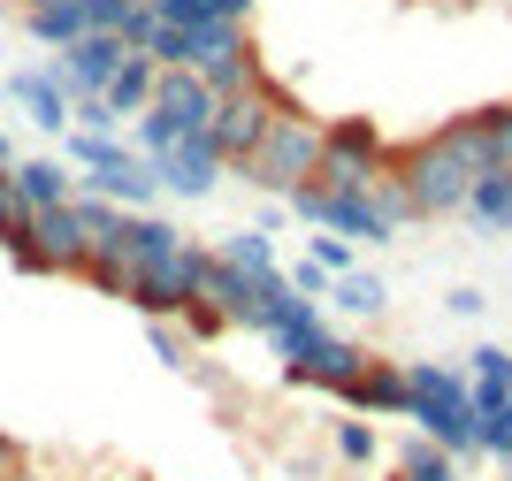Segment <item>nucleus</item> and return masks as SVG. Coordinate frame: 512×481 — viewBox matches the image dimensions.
Listing matches in <instances>:
<instances>
[{"label":"nucleus","mask_w":512,"mask_h":481,"mask_svg":"<svg viewBox=\"0 0 512 481\" xmlns=\"http://www.w3.org/2000/svg\"><path fill=\"white\" fill-rule=\"evenodd\" d=\"M406 420L413 436H428L451 459H482V428H474V390L467 367H444V359H406Z\"/></svg>","instance_id":"f257e3e1"},{"label":"nucleus","mask_w":512,"mask_h":481,"mask_svg":"<svg viewBox=\"0 0 512 481\" xmlns=\"http://www.w3.org/2000/svg\"><path fill=\"white\" fill-rule=\"evenodd\" d=\"M69 168H77V191L107 199V207L146 214L153 199H161V176H153V161L130 146V138H115V130H69Z\"/></svg>","instance_id":"f03ea898"},{"label":"nucleus","mask_w":512,"mask_h":481,"mask_svg":"<svg viewBox=\"0 0 512 481\" xmlns=\"http://www.w3.org/2000/svg\"><path fill=\"white\" fill-rule=\"evenodd\" d=\"M390 184L406 191L413 222H436V214H467L474 168L459 161V146H451L444 130H428V138H413V146H390Z\"/></svg>","instance_id":"7ed1b4c3"},{"label":"nucleus","mask_w":512,"mask_h":481,"mask_svg":"<svg viewBox=\"0 0 512 481\" xmlns=\"http://www.w3.org/2000/svg\"><path fill=\"white\" fill-rule=\"evenodd\" d=\"M276 115H299V100H291L276 77L245 84V92H222V100H214V115H207V146L222 153V168H245V161H253Z\"/></svg>","instance_id":"20e7f679"},{"label":"nucleus","mask_w":512,"mask_h":481,"mask_svg":"<svg viewBox=\"0 0 512 481\" xmlns=\"http://www.w3.org/2000/svg\"><path fill=\"white\" fill-rule=\"evenodd\" d=\"M321 115H276V123H268V138H260V153L245 168H237V176H245V184H260V191H276V199H291V191L299 184H314V168H321Z\"/></svg>","instance_id":"39448f33"},{"label":"nucleus","mask_w":512,"mask_h":481,"mask_svg":"<svg viewBox=\"0 0 512 481\" xmlns=\"http://www.w3.org/2000/svg\"><path fill=\"white\" fill-rule=\"evenodd\" d=\"M207 115H214V92L192 77V69H161L153 77V100H146V115H138V138L130 146L146 153H169V146H184V138H207Z\"/></svg>","instance_id":"423d86ee"},{"label":"nucleus","mask_w":512,"mask_h":481,"mask_svg":"<svg viewBox=\"0 0 512 481\" xmlns=\"http://www.w3.org/2000/svg\"><path fill=\"white\" fill-rule=\"evenodd\" d=\"M375 176H390V138L367 115H344L321 130V168H314L321 191H367Z\"/></svg>","instance_id":"0eeeda50"},{"label":"nucleus","mask_w":512,"mask_h":481,"mask_svg":"<svg viewBox=\"0 0 512 481\" xmlns=\"http://www.w3.org/2000/svg\"><path fill=\"white\" fill-rule=\"evenodd\" d=\"M207 268H214V252L184 237L169 260H153V268H130V306H138L146 321H176L199 291H207Z\"/></svg>","instance_id":"6e6552de"},{"label":"nucleus","mask_w":512,"mask_h":481,"mask_svg":"<svg viewBox=\"0 0 512 481\" xmlns=\"http://www.w3.org/2000/svg\"><path fill=\"white\" fill-rule=\"evenodd\" d=\"M8 260H16L23 275H85L92 237H85V214H77V199H69V207L31 214V230H23V245H8Z\"/></svg>","instance_id":"1a4fd4ad"},{"label":"nucleus","mask_w":512,"mask_h":481,"mask_svg":"<svg viewBox=\"0 0 512 481\" xmlns=\"http://www.w3.org/2000/svg\"><path fill=\"white\" fill-rule=\"evenodd\" d=\"M283 207L299 214V222H314V230L329 237H352V245H390V214L375 207V191H321V184H299Z\"/></svg>","instance_id":"9d476101"},{"label":"nucleus","mask_w":512,"mask_h":481,"mask_svg":"<svg viewBox=\"0 0 512 481\" xmlns=\"http://www.w3.org/2000/svg\"><path fill=\"white\" fill-rule=\"evenodd\" d=\"M130 54H138V46H123L115 31H85L77 46H62V54H54V77H62V92H69V100H100L107 84H115V69H123Z\"/></svg>","instance_id":"9b49d317"},{"label":"nucleus","mask_w":512,"mask_h":481,"mask_svg":"<svg viewBox=\"0 0 512 481\" xmlns=\"http://www.w3.org/2000/svg\"><path fill=\"white\" fill-rule=\"evenodd\" d=\"M0 92H8V107H16L23 123H39V130H54V138H69V92H62V77H54V62L0 77Z\"/></svg>","instance_id":"f8f14e48"},{"label":"nucleus","mask_w":512,"mask_h":481,"mask_svg":"<svg viewBox=\"0 0 512 481\" xmlns=\"http://www.w3.org/2000/svg\"><path fill=\"white\" fill-rule=\"evenodd\" d=\"M344 413H360V420H383V413H406V359H375L367 352V367L337 390Z\"/></svg>","instance_id":"ddd939ff"},{"label":"nucleus","mask_w":512,"mask_h":481,"mask_svg":"<svg viewBox=\"0 0 512 481\" xmlns=\"http://www.w3.org/2000/svg\"><path fill=\"white\" fill-rule=\"evenodd\" d=\"M153 176H161L169 199H207V191L222 184V153H214L207 138H184V146L153 153Z\"/></svg>","instance_id":"4468645a"},{"label":"nucleus","mask_w":512,"mask_h":481,"mask_svg":"<svg viewBox=\"0 0 512 481\" xmlns=\"http://www.w3.org/2000/svg\"><path fill=\"white\" fill-rule=\"evenodd\" d=\"M8 184H16V199H23L31 214H46V207H69V199H77V168H69V161H46V153H31V161L8 168Z\"/></svg>","instance_id":"2eb2a0df"},{"label":"nucleus","mask_w":512,"mask_h":481,"mask_svg":"<svg viewBox=\"0 0 512 481\" xmlns=\"http://www.w3.org/2000/svg\"><path fill=\"white\" fill-rule=\"evenodd\" d=\"M23 31L62 54V46H77L85 31H100V23H92V0H39V8H23Z\"/></svg>","instance_id":"dca6fc26"},{"label":"nucleus","mask_w":512,"mask_h":481,"mask_svg":"<svg viewBox=\"0 0 512 481\" xmlns=\"http://www.w3.org/2000/svg\"><path fill=\"white\" fill-rule=\"evenodd\" d=\"M153 77H161V62H153V54H130V62L115 69V84L100 92L107 115H115V123H138V115H146V100H153Z\"/></svg>","instance_id":"f3484780"},{"label":"nucleus","mask_w":512,"mask_h":481,"mask_svg":"<svg viewBox=\"0 0 512 481\" xmlns=\"http://www.w3.org/2000/svg\"><path fill=\"white\" fill-rule=\"evenodd\" d=\"M467 222L512 237V168H490V176H474V184H467Z\"/></svg>","instance_id":"a211bd4d"},{"label":"nucleus","mask_w":512,"mask_h":481,"mask_svg":"<svg viewBox=\"0 0 512 481\" xmlns=\"http://www.w3.org/2000/svg\"><path fill=\"white\" fill-rule=\"evenodd\" d=\"M92 23H100V31H115L123 46H138V54H146V46H153V31H161L153 0H92Z\"/></svg>","instance_id":"6ab92c4d"},{"label":"nucleus","mask_w":512,"mask_h":481,"mask_svg":"<svg viewBox=\"0 0 512 481\" xmlns=\"http://www.w3.org/2000/svg\"><path fill=\"white\" fill-rule=\"evenodd\" d=\"M214 260L237 268V275H283V252H276V237H268V230H230L222 245H214Z\"/></svg>","instance_id":"aec40b11"},{"label":"nucleus","mask_w":512,"mask_h":481,"mask_svg":"<svg viewBox=\"0 0 512 481\" xmlns=\"http://www.w3.org/2000/svg\"><path fill=\"white\" fill-rule=\"evenodd\" d=\"M153 16L176 23V31H192V23H245L253 0H153Z\"/></svg>","instance_id":"412c9836"},{"label":"nucleus","mask_w":512,"mask_h":481,"mask_svg":"<svg viewBox=\"0 0 512 481\" xmlns=\"http://www.w3.org/2000/svg\"><path fill=\"white\" fill-rule=\"evenodd\" d=\"M176 245H184V230H176L169 214H130V268H153V260H169Z\"/></svg>","instance_id":"4be33fe9"},{"label":"nucleus","mask_w":512,"mask_h":481,"mask_svg":"<svg viewBox=\"0 0 512 481\" xmlns=\"http://www.w3.org/2000/svg\"><path fill=\"white\" fill-rule=\"evenodd\" d=\"M390 481H459V466H451V451H436L428 436H406V443H398Z\"/></svg>","instance_id":"5701e85b"},{"label":"nucleus","mask_w":512,"mask_h":481,"mask_svg":"<svg viewBox=\"0 0 512 481\" xmlns=\"http://www.w3.org/2000/svg\"><path fill=\"white\" fill-rule=\"evenodd\" d=\"M329 306H337V314H352V321H367V314H383V306H390V291H383V275L352 268V275H337Z\"/></svg>","instance_id":"b1692460"},{"label":"nucleus","mask_w":512,"mask_h":481,"mask_svg":"<svg viewBox=\"0 0 512 481\" xmlns=\"http://www.w3.org/2000/svg\"><path fill=\"white\" fill-rule=\"evenodd\" d=\"M23 230H31V207L16 199V184H8V168H0V252L23 245Z\"/></svg>","instance_id":"393cba45"},{"label":"nucleus","mask_w":512,"mask_h":481,"mask_svg":"<svg viewBox=\"0 0 512 481\" xmlns=\"http://www.w3.org/2000/svg\"><path fill=\"white\" fill-rule=\"evenodd\" d=\"M306 260H321L329 275H352V268H360V245H352V237H329V230H314V252H306Z\"/></svg>","instance_id":"a878e982"},{"label":"nucleus","mask_w":512,"mask_h":481,"mask_svg":"<svg viewBox=\"0 0 512 481\" xmlns=\"http://www.w3.org/2000/svg\"><path fill=\"white\" fill-rule=\"evenodd\" d=\"M337 459H344V466H367V459H375V428H367L360 413L337 420Z\"/></svg>","instance_id":"bb28decb"},{"label":"nucleus","mask_w":512,"mask_h":481,"mask_svg":"<svg viewBox=\"0 0 512 481\" xmlns=\"http://www.w3.org/2000/svg\"><path fill=\"white\" fill-rule=\"evenodd\" d=\"M153 359H161V367H192V336H184V321H153Z\"/></svg>","instance_id":"cd10ccee"},{"label":"nucleus","mask_w":512,"mask_h":481,"mask_svg":"<svg viewBox=\"0 0 512 481\" xmlns=\"http://www.w3.org/2000/svg\"><path fill=\"white\" fill-rule=\"evenodd\" d=\"M283 275H291V291H299V298H314V306H321V298H329V291H337V275L321 268V260H291V268H283Z\"/></svg>","instance_id":"c85d7f7f"},{"label":"nucleus","mask_w":512,"mask_h":481,"mask_svg":"<svg viewBox=\"0 0 512 481\" xmlns=\"http://www.w3.org/2000/svg\"><path fill=\"white\" fill-rule=\"evenodd\" d=\"M176 321H184V336H192V344H207V336H222V329H230L214 298H192V306H184V314H176Z\"/></svg>","instance_id":"c756f323"},{"label":"nucleus","mask_w":512,"mask_h":481,"mask_svg":"<svg viewBox=\"0 0 512 481\" xmlns=\"http://www.w3.org/2000/svg\"><path fill=\"white\" fill-rule=\"evenodd\" d=\"M444 306H451V314H459V321H482V306H490V298H482V291H451Z\"/></svg>","instance_id":"7c9ffc66"},{"label":"nucleus","mask_w":512,"mask_h":481,"mask_svg":"<svg viewBox=\"0 0 512 481\" xmlns=\"http://www.w3.org/2000/svg\"><path fill=\"white\" fill-rule=\"evenodd\" d=\"M23 474V451H16V436H0V481H16Z\"/></svg>","instance_id":"2f4dec72"},{"label":"nucleus","mask_w":512,"mask_h":481,"mask_svg":"<svg viewBox=\"0 0 512 481\" xmlns=\"http://www.w3.org/2000/svg\"><path fill=\"white\" fill-rule=\"evenodd\" d=\"M0 168H16V146H8V130H0Z\"/></svg>","instance_id":"473e14b6"},{"label":"nucleus","mask_w":512,"mask_h":481,"mask_svg":"<svg viewBox=\"0 0 512 481\" xmlns=\"http://www.w3.org/2000/svg\"><path fill=\"white\" fill-rule=\"evenodd\" d=\"M8 8H16V16H23V8H39V0H8Z\"/></svg>","instance_id":"72a5a7b5"},{"label":"nucleus","mask_w":512,"mask_h":481,"mask_svg":"<svg viewBox=\"0 0 512 481\" xmlns=\"http://www.w3.org/2000/svg\"><path fill=\"white\" fill-rule=\"evenodd\" d=\"M497 466H505V481H512V459H497Z\"/></svg>","instance_id":"f704fd0d"},{"label":"nucleus","mask_w":512,"mask_h":481,"mask_svg":"<svg viewBox=\"0 0 512 481\" xmlns=\"http://www.w3.org/2000/svg\"><path fill=\"white\" fill-rule=\"evenodd\" d=\"M0 100H8V92H0Z\"/></svg>","instance_id":"c9c22d12"}]
</instances>
